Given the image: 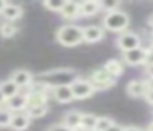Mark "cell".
<instances>
[{"mask_svg":"<svg viewBox=\"0 0 153 131\" xmlns=\"http://www.w3.org/2000/svg\"><path fill=\"white\" fill-rule=\"evenodd\" d=\"M0 15L5 18V21L13 23V21H17V20H20L22 16H23V7H22V5H17V3H8V2H7L4 12L0 13Z\"/></svg>","mask_w":153,"mask_h":131,"instance_id":"obj_14","label":"cell"},{"mask_svg":"<svg viewBox=\"0 0 153 131\" xmlns=\"http://www.w3.org/2000/svg\"><path fill=\"white\" fill-rule=\"evenodd\" d=\"M77 77H81V75L76 69L59 67V69H51V71L41 72L36 79L40 82H43L46 87L56 88V87H63V85H73Z\"/></svg>","mask_w":153,"mask_h":131,"instance_id":"obj_1","label":"cell"},{"mask_svg":"<svg viewBox=\"0 0 153 131\" xmlns=\"http://www.w3.org/2000/svg\"><path fill=\"white\" fill-rule=\"evenodd\" d=\"M18 33V26L15 25V23H10V21H4V23H0V36L2 38H13L15 35Z\"/></svg>","mask_w":153,"mask_h":131,"instance_id":"obj_20","label":"cell"},{"mask_svg":"<svg viewBox=\"0 0 153 131\" xmlns=\"http://www.w3.org/2000/svg\"><path fill=\"white\" fill-rule=\"evenodd\" d=\"M152 82L148 80H142V79H133L127 84V93L132 98H145V95L148 93L150 87H152Z\"/></svg>","mask_w":153,"mask_h":131,"instance_id":"obj_8","label":"cell"},{"mask_svg":"<svg viewBox=\"0 0 153 131\" xmlns=\"http://www.w3.org/2000/svg\"><path fill=\"white\" fill-rule=\"evenodd\" d=\"M84 31V43L87 44H94V43H99L105 38V29L100 25H89V26H82Z\"/></svg>","mask_w":153,"mask_h":131,"instance_id":"obj_10","label":"cell"},{"mask_svg":"<svg viewBox=\"0 0 153 131\" xmlns=\"http://www.w3.org/2000/svg\"><path fill=\"white\" fill-rule=\"evenodd\" d=\"M61 18H64L66 21H74L76 18H79L81 16V5L77 2H66L63 7V10H61Z\"/></svg>","mask_w":153,"mask_h":131,"instance_id":"obj_15","label":"cell"},{"mask_svg":"<svg viewBox=\"0 0 153 131\" xmlns=\"http://www.w3.org/2000/svg\"><path fill=\"white\" fill-rule=\"evenodd\" d=\"M82 115L84 113H81L79 110H69V111L64 113V116H63V120H61V121H63L68 128H71L73 131H76V130H79V128H81V123H82Z\"/></svg>","mask_w":153,"mask_h":131,"instance_id":"obj_16","label":"cell"},{"mask_svg":"<svg viewBox=\"0 0 153 131\" xmlns=\"http://www.w3.org/2000/svg\"><path fill=\"white\" fill-rule=\"evenodd\" d=\"M152 108H153V107H152Z\"/></svg>","mask_w":153,"mask_h":131,"instance_id":"obj_40","label":"cell"},{"mask_svg":"<svg viewBox=\"0 0 153 131\" xmlns=\"http://www.w3.org/2000/svg\"><path fill=\"white\" fill-rule=\"evenodd\" d=\"M12 80L15 82V85H17L20 90H23V88H30L31 85H33L35 82V75L31 74L30 71H27V69H17V71H13L10 74Z\"/></svg>","mask_w":153,"mask_h":131,"instance_id":"obj_9","label":"cell"},{"mask_svg":"<svg viewBox=\"0 0 153 131\" xmlns=\"http://www.w3.org/2000/svg\"><path fill=\"white\" fill-rule=\"evenodd\" d=\"M104 69H105L114 79H119L120 75L123 74V71H125V66H123V62L119 61V59H109V61L104 64Z\"/></svg>","mask_w":153,"mask_h":131,"instance_id":"obj_18","label":"cell"},{"mask_svg":"<svg viewBox=\"0 0 153 131\" xmlns=\"http://www.w3.org/2000/svg\"><path fill=\"white\" fill-rule=\"evenodd\" d=\"M51 97L58 102V103H71L74 100V93L71 85H63V87L51 88Z\"/></svg>","mask_w":153,"mask_h":131,"instance_id":"obj_13","label":"cell"},{"mask_svg":"<svg viewBox=\"0 0 153 131\" xmlns=\"http://www.w3.org/2000/svg\"><path fill=\"white\" fill-rule=\"evenodd\" d=\"M0 92H2L5 102H7V100H10L12 97L20 93V88L15 85V82L12 80V79H5V80L0 82Z\"/></svg>","mask_w":153,"mask_h":131,"instance_id":"obj_17","label":"cell"},{"mask_svg":"<svg viewBox=\"0 0 153 131\" xmlns=\"http://www.w3.org/2000/svg\"><path fill=\"white\" fill-rule=\"evenodd\" d=\"M0 107H5V98L2 95V92H0Z\"/></svg>","mask_w":153,"mask_h":131,"instance_id":"obj_34","label":"cell"},{"mask_svg":"<svg viewBox=\"0 0 153 131\" xmlns=\"http://www.w3.org/2000/svg\"><path fill=\"white\" fill-rule=\"evenodd\" d=\"M152 82H153V80H152Z\"/></svg>","mask_w":153,"mask_h":131,"instance_id":"obj_39","label":"cell"},{"mask_svg":"<svg viewBox=\"0 0 153 131\" xmlns=\"http://www.w3.org/2000/svg\"><path fill=\"white\" fill-rule=\"evenodd\" d=\"M74 93V100H86V98H91L94 93H96V87L91 84V80L87 77H77L74 80V84L71 85Z\"/></svg>","mask_w":153,"mask_h":131,"instance_id":"obj_6","label":"cell"},{"mask_svg":"<svg viewBox=\"0 0 153 131\" xmlns=\"http://www.w3.org/2000/svg\"><path fill=\"white\" fill-rule=\"evenodd\" d=\"M76 131H92V130H84V128H79V130H76Z\"/></svg>","mask_w":153,"mask_h":131,"instance_id":"obj_37","label":"cell"},{"mask_svg":"<svg viewBox=\"0 0 153 131\" xmlns=\"http://www.w3.org/2000/svg\"><path fill=\"white\" fill-rule=\"evenodd\" d=\"M56 41L64 48H76L81 43H84V31L82 26L74 25V23H66V25L59 26L54 35Z\"/></svg>","mask_w":153,"mask_h":131,"instance_id":"obj_2","label":"cell"},{"mask_svg":"<svg viewBox=\"0 0 153 131\" xmlns=\"http://www.w3.org/2000/svg\"><path fill=\"white\" fill-rule=\"evenodd\" d=\"M99 5H100V12L110 13V12H115V10H120L122 3L119 0H100Z\"/></svg>","mask_w":153,"mask_h":131,"instance_id":"obj_21","label":"cell"},{"mask_svg":"<svg viewBox=\"0 0 153 131\" xmlns=\"http://www.w3.org/2000/svg\"><path fill=\"white\" fill-rule=\"evenodd\" d=\"M146 131H153V121L148 124V128H146Z\"/></svg>","mask_w":153,"mask_h":131,"instance_id":"obj_35","label":"cell"},{"mask_svg":"<svg viewBox=\"0 0 153 131\" xmlns=\"http://www.w3.org/2000/svg\"><path fill=\"white\" fill-rule=\"evenodd\" d=\"M128 25H130V16L123 10H115V12L105 13L102 18V28L105 31H112L120 35V33L128 31Z\"/></svg>","mask_w":153,"mask_h":131,"instance_id":"obj_3","label":"cell"},{"mask_svg":"<svg viewBox=\"0 0 153 131\" xmlns=\"http://www.w3.org/2000/svg\"><path fill=\"white\" fill-rule=\"evenodd\" d=\"M146 21H148V26H150V28L153 29V13H152V15L148 16V20H146Z\"/></svg>","mask_w":153,"mask_h":131,"instance_id":"obj_32","label":"cell"},{"mask_svg":"<svg viewBox=\"0 0 153 131\" xmlns=\"http://www.w3.org/2000/svg\"><path fill=\"white\" fill-rule=\"evenodd\" d=\"M146 74H148L153 80V61H150L148 64H146Z\"/></svg>","mask_w":153,"mask_h":131,"instance_id":"obj_30","label":"cell"},{"mask_svg":"<svg viewBox=\"0 0 153 131\" xmlns=\"http://www.w3.org/2000/svg\"><path fill=\"white\" fill-rule=\"evenodd\" d=\"M81 16H94L100 12V5L96 0H86L81 2Z\"/></svg>","mask_w":153,"mask_h":131,"instance_id":"obj_19","label":"cell"},{"mask_svg":"<svg viewBox=\"0 0 153 131\" xmlns=\"http://www.w3.org/2000/svg\"><path fill=\"white\" fill-rule=\"evenodd\" d=\"M123 131H146V130L138 128V126H125V130H123Z\"/></svg>","mask_w":153,"mask_h":131,"instance_id":"obj_31","label":"cell"},{"mask_svg":"<svg viewBox=\"0 0 153 131\" xmlns=\"http://www.w3.org/2000/svg\"><path fill=\"white\" fill-rule=\"evenodd\" d=\"M152 84H153V82H152ZM145 100H146V102H148V103H150V105H152V107H153V85H152V87H150L148 93L145 95Z\"/></svg>","mask_w":153,"mask_h":131,"instance_id":"obj_28","label":"cell"},{"mask_svg":"<svg viewBox=\"0 0 153 131\" xmlns=\"http://www.w3.org/2000/svg\"><path fill=\"white\" fill-rule=\"evenodd\" d=\"M115 44H117V48H119L122 52L132 51V49L142 46V38H140L135 31H125V33H120V35L117 36Z\"/></svg>","mask_w":153,"mask_h":131,"instance_id":"obj_7","label":"cell"},{"mask_svg":"<svg viewBox=\"0 0 153 131\" xmlns=\"http://www.w3.org/2000/svg\"><path fill=\"white\" fill-rule=\"evenodd\" d=\"M150 49L145 48H135L132 51H125L122 52V59H123V64L127 66H132V67H137V66H146L150 62Z\"/></svg>","mask_w":153,"mask_h":131,"instance_id":"obj_5","label":"cell"},{"mask_svg":"<svg viewBox=\"0 0 153 131\" xmlns=\"http://www.w3.org/2000/svg\"><path fill=\"white\" fill-rule=\"evenodd\" d=\"M5 107L12 111V113H20V111L28 110V93L27 92H20L18 95L12 97L10 100L5 102Z\"/></svg>","mask_w":153,"mask_h":131,"instance_id":"obj_11","label":"cell"},{"mask_svg":"<svg viewBox=\"0 0 153 131\" xmlns=\"http://www.w3.org/2000/svg\"><path fill=\"white\" fill-rule=\"evenodd\" d=\"M31 124V118L27 111H20V113H13L12 116V121H10V130L12 131H25L28 130Z\"/></svg>","mask_w":153,"mask_h":131,"instance_id":"obj_12","label":"cell"},{"mask_svg":"<svg viewBox=\"0 0 153 131\" xmlns=\"http://www.w3.org/2000/svg\"><path fill=\"white\" fill-rule=\"evenodd\" d=\"M123 130H125V126H122V124H119V123H114L107 131H123Z\"/></svg>","mask_w":153,"mask_h":131,"instance_id":"obj_29","label":"cell"},{"mask_svg":"<svg viewBox=\"0 0 153 131\" xmlns=\"http://www.w3.org/2000/svg\"><path fill=\"white\" fill-rule=\"evenodd\" d=\"M114 123H115V121H114L110 116H99L97 118V123H96L94 131H107Z\"/></svg>","mask_w":153,"mask_h":131,"instance_id":"obj_25","label":"cell"},{"mask_svg":"<svg viewBox=\"0 0 153 131\" xmlns=\"http://www.w3.org/2000/svg\"><path fill=\"white\" fill-rule=\"evenodd\" d=\"M87 79H89L91 84L96 87V90H109L110 87H114V85L117 84V79H114L104 67L94 69V71L87 75Z\"/></svg>","mask_w":153,"mask_h":131,"instance_id":"obj_4","label":"cell"},{"mask_svg":"<svg viewBox=\"0 0 153 131\" xmlns=\"http://www.w3.org/2000/svg\"><path fill=\"white\" fill-rule=\"evenodd\" d=\"M46 131H73L71 128H68L66 124L61 121V123H53V124H50V126L46 128Z\"/></svg>","mask_w":153,"mask_h":131,"instance_id":"obj_27","label":"cell"},{"mask_svg":"<svg viewBox=\"0 0 153 131\" xmlns=\"http://www.w3.org/2000/svg\"><path fill=\"white\" fill-rule=\"evenodd\" d=\"M12 116H13V113H12L7 107H0V128L10 126Z\"/></svg>","mask_w":153,"mask_h":131,"instance_id":"obj_26","label":"cell"},{"mask_svg":"<svg viewBox=\"0 0 153 131\" xmlns=\"http://www.w3.org/2000/svg\"><path fill=\"white\" fill-rule=\"evenodd\" d=\"M64 3H66V0H45L43 7L46 10H50V12H53V13H61Z\"/></svg>","mask_w":153,"mask_h":131,"instance_id":"obj_22","label":"cell"},{"mask_svg":"<svg viewBox=\"0 0 153 131\" xmlns=\"http://www.w3.org/2000/svg\"><path fill=\"white\" fill-rule=\"evenodd\" d=\"M27 113L30 115L31 120H36V118H43L45 115H48V105H40V107H30L27 110Z\"/></svg>","mask_w":153,"mask_h":131,"instance_id":"obj_24","label":"cell"},{"mask_svg":"<svg viewBox=\"0 0 153 131\" xmlns=\"http://www.w3.org/2000/svg\"><path fill=\"white\" fill-rule=\"evenodd\" d=\"M5 5H7V2H4V0H0V13L4 12V8H5Z\"/></svg>","mask_w":153,"mask_h":131,"instance_id":"obj_33","label":"cell"},{"mask_svg":"<svg viewBox=\"0 0 153 131\" xmlns=\"http://www.w3.org/2000/svg\"><path fill=\"white\" fill-rule=\"evenodd\" d=\"M150 56H153V43H152V48H150Z\"/></svg>","mask_w":153,"mask_h":131,"instance_id":"obj_36","label":"cell"},{"mask_svg":"<svg viewBox=\"0 0 153 131\" xmlns=\"http://www.w3.org/2000/svg\"><path fill=\"white\" fill-rule=\"evenodd\" d=\"M97 115L94 113H84L82 115V123H81V128H84V130H92L96 128V123H97Z\"/></svg>","mask_w":153,"mask_h":131,"instance_id":"obj_23","label":"cell"},{"mask_svg":"<svg viewBox=\"0 0 153 131\" xmlns=\"http://www.w3.org/2000/svg\"><path fill=\"white\" fill-rule=\"evenodd\" d=\"M152 38H153V29H152Z\"/></svg>","mask_w":153,"mask_h":131,"instance_id":"obj_38","label":"cell"}]
</instances>
